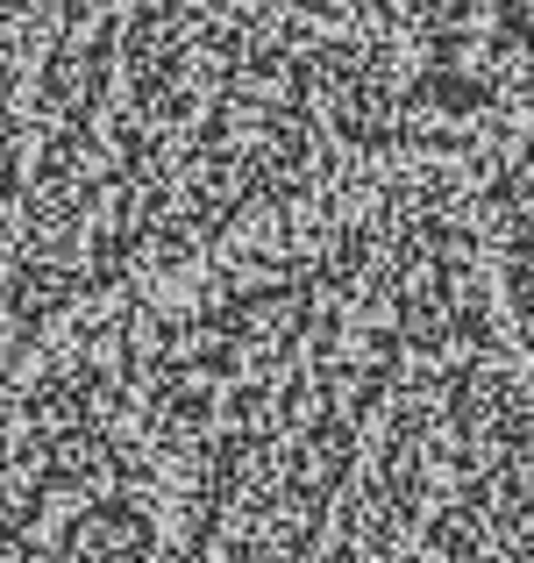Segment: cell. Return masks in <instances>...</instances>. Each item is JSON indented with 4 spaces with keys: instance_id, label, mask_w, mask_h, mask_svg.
I'll list each match as a JSON object with an SVG mask.
<instances>
[{
    "instance_id": "cell-1",
    "label": "cell",
    "mask_w": 534,
    "mask_h": 563,
    "mask_svg": "<svg viewBox=\"0 0 534 563\" xmlns=\"http://www.w3.org/2000/svg\"><path fill=\"white\" fill-rule=\"evenodd\" d=\"M464 122L534 100V0H364Z\"/></svg>"
}]
</instances>
